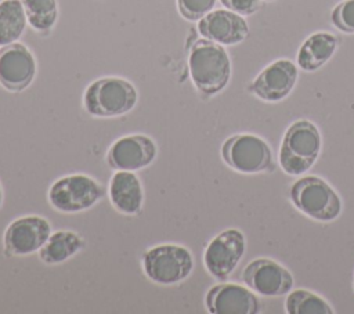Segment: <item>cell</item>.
Returning a JSON list of instances; mask_svg holds the SVG:
<instances>
[{"label":"cell","mask_w":354,"mask_h":314,"mask_svg":"<svg viewBox=\"0 0 354 314\" xmlns=\"http://www.w3.org/2000/svg\"><path fill=\"white\" fill-rule=\"evenodd\" d=\"M285 311L288 314H332L333 308L319 295L307 289H296L288 293Z\"/></svg>","instance_id":"44dd1931"},{"label":"cell","mask_w":354,"mask_h":314,"mask_svg":"<svg viewBox=\"0 0 354 314\" xmlns=\"http://www.w3.org/2000/svg\"><path fill=\"white\" fill-rule=\"evenodd\" d=\"M198 32L202 37L221 46H234L249 35V25L243 15L227 8L212 10L198 21Z\"/></svg>","instance_id":"9a60e30c"},{"label":"cell","mask_w":354,"mask_h":314,"mask_svg":"<svg viewBox=\"0 0 354 314\" xmlns=\"http://www.w3.org/2000/svg\"><path fill=\"white\" fill-rule=\"evenodd\" d=\"M28 24L39 33L50 32L58 19L57 0H21Z\"/></svg>","instance_id":"ffe728a7"},{"label":"cell","mask_w":354,"mask_h":314,"mask_svg":"<svg viewBox=\"0 0 354 314\" xmlns=\"http://www.w3.org/2000/svg\"><path fill=\"white\" fill-rule=\"evenodd\" d=\"M3 201H4V191H3V187H1V184H0V207H1V205H3Z\"/></svg>","instance_id":"d4e9b609"},{"label":"cell","mask_w":354,"mask_h":314,"mask_svg":"<svg viewBox=\"0 0 354 314\" xmlns=\"http://www.w3.org/2000/svg\"><path fill=\"white\" fill-rule=\"evenodd\" d=\"M289 199L297 210L318 221L336 220L342 213L339 194L317 176L297 178L289 188Z\"/></svg>","instance_id":"8992f818"},{"label":"cell","mask_w":354,"mask_h":314,"mask_svg":"<svg viewBox=\"0 0 354 314\" xmlns=\"http://www.w3.org/2000/svg\"><path fill=\"white\" fill-rule=\"evenodd\" d=\"M221 158L228 167L242 174H256L274 169L270 145L261 137L250 133L228 137L221 145Z\"/></svg>","instance_id":"52a82bcc"},{"label":"cell","mask_w":354,"mask_h":314,"mask_svg":"<svg viewBox=\"0 0 354 314\" xmlns=\"http://www.w3.org/2000/svg\"><path fill=\"white\" fill-rule=\"evenodd\" d=\"M246 250L245 235L236 228H228L217 234L203 252V266L216 279H227Z\"/></svg>","instance_id":"ba28073f"},{"label":"cell","mask_w":354,"mask_h":314,"mask_svg":"<svg viewBox=\"0 0 354 314\" xmlns=\"http://www.w3.org/2000/svg\"><path fill=\"white\" fill-rule=\"evenodd\" d=\"M188 68L195 89L205 97L223 91L231 77V61L224 46L205 37L192 44Z\"/></svg>","instance_id":"6da1fadb"},{"label":"cell","mask_w":354,"mask_h":314,"mask_svg":"<svg viewBox=\"0 0 354 314\" xmlns=\"http://www.w3.org/2000/svg\"><path fill=\"white\" fill-rule=\"evenodd\" d=\"M220 3L230 11L243 17L254 14L260 8V0H220Z\"/></svg>","instance_id":"cb8c5ba5"},{"label":"cell","mask_w":354,"mask_h":314,"mask_svg":"<svg viewBox=\"0 0 354 314\" xmlns=\"http://www.w3.org/2000/svg\"><path fill=\"white\" fill-rule=\"evenodd\" d=\"M337 37L329 32L310 35L297 51V65L306 72H313L325 65L337 48Z\"/></svg>","instance_id":"e0dca14e"},{"label":"cell","mask_w":354,"mask_h":314,"mask_svg":"<svg viewBox=\"0 0 354 314\" xmlns=\"http://www.w3.org/2000/svg\"><path fill=\"white\" fill-rule=\"evenodd\" d=\"M205 304L212 314H257L260 302L249 288L234 282L212 286L205 297Z\"/></svg>","instance_id":"5bb4252c"},{"label":"cell","mask_w":354,"mask_h":314,"mask_svg":"<svg viewBox=\"0 0 354 314\" xmlns=\"http://www.w3.org/2000/svg\"><path fill=\"white\" fill-rule=\"evenodd\" d=\"M53 232L50 221L37 214L12 220L3 235L4 249L12 256H28L40 250Z\"/></svg>","instance_id":"9c48e42d"},{"label":"cell","mask_w":354,"mask_h":314,"mask_svg":"<svg viewBox=\"0 0 354 314\" xmlns=\"http://www.w3.org/2000/svg\"><path fill=\"white\" fill-rule=\"evenodd\" d=\"M297 80V66L290 59H277L266 66L249 84V91L267 102H277L290 94Z\"/></svg>","instance_id":"4fadbf2b"},{"label":"cell","mask_w":354,"mask_h":314,"mask_svg":"<svg viewBox=\"0 0 354 314\" xmlns=\"http://www.w3.org/2000/svg\"><path fill=\"white\" fill-rule=\"evenodd\" d=\"M36 58L25 44L15 41L1 47L0 84L3 89L12 93L28 89L36 76Z\"/></svg>","instance_id":"7c38bea8"},{"label":"cell","mask_w":354,"mask_h":314,"mask_svg":"<svg viewBox=\"0 0 354 314\" xmlns=\"http://www.w3.org/2000/svg\"><path fill=\"white\" fill-rule=\"evenodd\" d=\"M83 108L95 118H118L129 113L138 102L136 86L116 76L91 82L83 93Z\"/></svg>","instance_id":"7a4b0ae2"},{"label":"cell","mask_w":354,"mask_h":314,"mask_svg":"<svg viewBox=\"0 0 354 314\" xmlns=\"http://www.w3.org/2000/svg\"><path fill=\"white\" fill-rule=\"evenodd\" d=\"M321 147L318 127L307 119H299L286 129L282 137L278 163L289 176L304 174L318 159Z\"/></svg>","instance_id":"3957f363"},{"label":"cell","mask_w":354,"mask_h":314,"mask_svg":"<svg viewBox=\"0 0 354 314\" xmlns=\"http://www.w3.org/2000/svg\"><path fill=\"white\" fill-rule=\"evenodd\" d=\"M108 198L116 212L138 214L144 206V188L136 172L116 170L108 184Z\"/></svg>","instance_id":"2e32d148"},{"label":"cell","mask_w":354,"mask_h":314,"mask_svg":"<svg viewBox=\"0 0 354 314\" xmlns=\"http://www.w3.org/2000/svg\"><path fill=\"white\" fill-rule=\"evenodd\" d=\"M332 24L344 33H354V0H343L333 8Z\"/></svg>","instance_id":"603a6c76"},{"label":"cell","mask_w":354,"mask_h":314,"mask_svg":"<svg viewBox=\"0 0 354 314\" xmlns=\"http://www.w3.org/2000/svg\"><path fill=\"white\" fill-rule=\"evenodd\" d=\"M105 196L102 184L84 173L65 174L48 188V203L61 213H79L91 209Z\"/></svg>","instance_id":"5b68a950"},{"label":"cell","mask_w":354,"mask_h":314,"mask_svg":"<svg viewBox=\"0 0 354 314\" xmlns=\"http://www.w3.org/2000/svg\"><path fill=\"white\" fill-rule=\"evenodd\" d=\"M84 246V239L82 235L72 230H58L53 231L40 248L39 257L44 264H61L79 253Z\"/></svg>","instance_id":"ac0fdd59"},{"label":"cell","mask_w":354,"mask_h":314,"mask_svg":"<svg viewBox=\"0 0 354 314\" xmlns=\"http://www.w3.org/2000/svg\"><path fill=\"white\" fill-rule=\"evenodd\" d=\"M242 279L257 296L277 297L289 293L293 288V277L288 268L275 260L259 257L246 264Z\"/></svg>","instance_id":"30bf717a"},{"label":"cell","mask_w":354,"mask_h":314,"mask_svg":"<svg viewBox=\"0 0 354 314\" xmlns=\"http://www.w3.org/2000/svg\"><path fill=\"white\" fill-rule=\"evenodd\" d=\"M264 1H274V0H264Z\"/></svg>","instance_id":"484cf974"},{"label":"cell","mask_w":354,"mask_h":314,"mask_svg":"<svg viewBox=\"0 0 354 314\" xmlns=\"http://www.w3.org/2000/svg\"><path fill=\"white\" fill-rule=\"evenodd\" d=\"M28 19L21 0L0 1V47L19 40Z\"/></svg>","instance_id":"d6986e66"},{"label":"cell","mask_w":354,"mask_h":314,"mask_svg":"<svg viewBox=\"0 0 354 314\" xmlns=\"http://www.w3.org/2000/svg\"><path fill=\"white\" fill-rule=\"evenodd\" d=\"M141 267L145 277L156 285H178L191 275L194 256L183 245L160 243L142 253Z\"/></svg>","instance_id":"277c9868"},{"label":"cell","mask_w":354,"mask_h":314,"mask_svg":"<svg viewBox=\"0 0 354 314\" xmlns=\"http://www.w3.org/2000/svg\"><path fill=\"white\" fill-rule=\"evenodd\" d=\"M156 156L158 145L153 138L147 134H127L109 147L106 163L115 172H138L151 166Z\"/></svg>","instance_id":"8fae6325"},{"label":"cell","mask_w":354,"mask_h":314,"mask_svg":"<svg viewBox=\"0 0 354 314\" xmlns=\"http://www.w3.org/2000/svg\"><path fill=\"white\" fill-rule=\"evenodd\" d=\"M217 0H176L177 10L187 21H199L209 14Z\"/></svg>","instance_id":"7402d4cb"}]
</instances>
